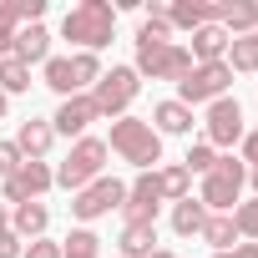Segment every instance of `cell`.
Segmentation results:
<instances>
[{
    "instance_id": "cell-4",
    "label": "cell",
    "mask_w": 258,
    "mask_h": 258,
    "mask_svg": "<svg viewBox=\"0 0 258 258\" xmlns=\"http://www.w3.org/2000/svg\"><path fill=\"white\" fill-rule=\"evenodd\" d=\"M243 182H248V167H243V157H218L213 162V172L203 177V208H213V213H233V203H238V192H243Z\"/></svg>"
},
{
    "instance_id": "cell-39",
    "label": "cell",
    "mask_w": 258,
    "mask_h": 258,
    "mask_svg": "<svg viewBox=\"0 0 258 258\" xmlns=\"http://www.w3.org/2000/svg\"><path fill=\"white\" fill-rule=\"evenodd\" d=\"M248 177H253V192H258V167H248Z\"/></svg>"
},
{
    "instance_id": "cell-3",
    "label": "cell",
    "mask_w": 258,
    "mask_h": 258,
    "mask_svg": "<svg viewBox=\"0 0 258 258\" xmlns=\"http://www.w3.org/2000/svg\"><path fill=\"white\" fill-rule=\"evenodd\" d=\"M96 177H106V142L101 137H76V147L66 152V162L56 167V182L66 192H81L91 187Z\"/></svg>"
},
{
    "instance_id": "cell-38",
    "label": "cell",
    "mask_w": 258,
    "mask_h": 258,
    "mask_svg": "<svg viewBox=\"0 0 258 258\" xmlns=\"http://www.w3.org/2000/svg\"><path fill=\"white\" fill-rule=\"evenodd\" d=\"M6 106H11V96H6V91H0V116H6Z\"/></svg>"
},
{
    "instance_id": "cell-32",
    "label": "cell",
    "mask_w": 258,
    "mask_h": 258,
    "mask_svg": "<svg viewBox=\"0 0 258 258\" xmlns=\"http://www.w3.org/2000/svg\"><path fill=\"white\" fill-rule=\"evenodd\" d=\"M21 258H61V243H51V238H36L31 248H21Z\"/></svg>"
},
{
    "instance_id": "cell-31",
    "label": "cell",
    "mask_w": 258,
    "mask_h": 258,
    "mask_svg": "<svg viewBox=\"0 0 258 258\" xmlns=\"http://www.w3.org/2000/svg\"><path fill=\"white\" fill-rule=\"evenodd\" d=\"M21 162H26V157H21V147H16V142H0V177H11Z\"/></svg>"
},
{
    "instance_id": "cell-9",
    "label": "cell",
    "mask_w": 258,
    "mask_h": 258,
    "mask_svg": "<svg viewBox=\"0 0 258 258\" xmlns=\"http://www.w3.org/2000/svg\"><path fill=\"white\" fill-rule=\"evenodd\" d=\"M203 126H208V147H233V142L243 137V106H238L233 96H218V101L208 106Z\"/></svg>"
},
{
    "instance_id": "cell-29",
    "label": "cell",
    "mask_w": 258,
    "mask_h": 258,
    "mask_svg": "<svg viewBox=\"0 0 258 258\" xmlns=\"http://www.w3.org/2000/svg\"><path fill=\"white\" fill-rule=\"evenodd\" d=\"M213 162H218V152H213L208 142H192V147H187V157H182V167H187V172H203V177L213 172Z\"/></svg>"
},
{
    "instance_id": "cell-8",
    "label": "cell",
    "mask_w": 258,
    "mask_h": 258,
    "mask_svg": "<svg viewBox=\"0 0 258 258\" xmlns=\"http://www.w3.org/2000/svg\"><path fill=\"white\" fill-rule=\"evenodd\" d=\"M126 203V187L116 182V177H96L91 187H81L76 198H71V213L81 218V223H91V218H106L111 208H121Z\"/></svg>"
},
{
    "instance_id": "cell-27",
    "label": "cell",
    "mask_w": 258,
    "mask_h": 258,
    "mask_svg": "<svg viewBox=\"0 0 258 258\" xmlns=\"http://www.w3.org/2000/svg\"><path fill=\"white\" fill-rule=\"evenodd\" d=\"M61 258H101V238L91 228H76L66 243H61Z\"/></svg>"
},
{
    "instance_id": "cell-25",
    "label": "cell",
    "mask_w": 258,
    "mask_h": 258,
    "mask_svg": "<svg viewBox=\"0 0 258 258\" xmlns=\"http://www.w3.org/2000/svg\"><path fill=\"white\" fill-rule=\"evenodd\" d=\"M157 187H162V198L182 203V198H187V187H192V172H187L182 162H172V167H162V172H157Z\"/></svg>"
},
{
    "instance_id": "cell-7",
    "label": "cell",
    "mask_w": 258,
    "mask_h": 258,
    "mask_svg": "<svg viewBox=\"0 0 258 258\" xmlns=\"http://www.w3.org/2000/svg\"><path fill=\"white\" fill-rule=\"evenodd\" d=\"M132 71L137 76H152V81H182L192 71V56L177 41H167V46H137V66Z\"/></svg>"
},
{
    "instance_id": "cell-28",
    "label": "cell",
    "mask_w": 258,
    "mask_h": 258,
    "mask_svg": "<svg viewBox=\"0 0 258 258\" xmlns=\"http://www.w3.org/2000/svg\"><path fill=\"white\" fill-rule=\"evenodd\" d=\"M233 228H238V238H258V198L233 208Z\"/></svg>"
},
{
    "instance_id": "cell-21",
    "label": "cell",
    "mask_w": 258,
    "mask_h": 258,
    "mask_svg": "<svg viewBox=\"0 0 258 258\" xmlns=\"http://www.w3.org/2000/svg\"><path fill=\"white\" fill-rule=\"evenodd\" d=\"M203 223H208V208H203L198 198H182V203L172 208V233H177V238H198Z\"/></svg>"
},
{
    "instance_id": "cell-26",
    "label": "cell",
    "mask_w": 258,
    "mask_h": 258,
    "mask_svg": "<svg viewBox=\"0 0 258 258\" xmlns=\"http://www.w3.org/2000/svg\"><path fill=\"white\" fill-rule=\"evenodd\" d=\"M0 91H6V96L31 91V66H26V61H16V56H6V61H0Z\"/></svg>"
},
{
    "instance_id": "cell-15",
    "label": "cell",
    "mask_w": 258,
    "mask_h": 258,
    "mask_svg": "<svg viewBox=\"0 0 258 258\" xmlns=\"http://www.w3.org/2000/svg\"><path fill=\"white\" fill-rule=\"evenodd\" d=\"M11 56H16V61H26V66H36V61L46 66V61H51V31H46L41 21H36V26H21V31H16V51H11Z\"/></svg>"
},
{
    "instance_id": "cell-12",
    "label": "cell",
    "mask_w": 258,
    "mask_h": 258,
    "mask_svg": "<svg viewBox=\"0 0 258 258\" xmlns=\"http://www.w3.org/2000/svg\"><path fill=\"white\" fill-rule=\"evenodd\" d=\"M96 116H101V111H96V101H91V96H66V101L56 106L51 126H56L61 137H81V132H86V126H91Z\"/></svg>"
},
{
    "instance_id": "cell-23",
    "label": "cell",
    "mask_w": 258,
    "mask_h": 258,
    "mask_svg": "<svg viewBox=\"0 0 258 258\" xmlns=\"http://www.w3.org/2000/svg\"><path fill=\"white\" fill-rule=\"evenodd\" d=\"M228 71H258V31H248V36H233V46H228Z\"/></svg>"
},
{
    "instance_id": "cell-14",
    "label": "cell",
    "mask_w": 258,
    "mask_h": 258,
    "mask_svg": "<svg viewBox=\"0 0 258 258\" xmlns=\"http://www.w3.org/2000/svg\"><path fill=\"white\" fill-rule=\"evenodd\" d=\"M228 46H233V36L213 21V26H203V31H192V46H187V56H192V66H208V61H223L228 56Z\"/></svg>"
},
{
    "instance_id": "cell-5",
    "label": "cell",
    "mask_w": 258,
    "mask_h": 258,
    "mask_svg": "<svg viewBox=\"0 0 258 258\" xmlns=\"http://www.w3.org/2000/svg\"><path fill=\"white\" fill-rule=\"evenodd\" d=\"M137 91H142V76L132 71V66H111V71H101V81H96V91H91V101H96V111L101 116H126V106L137 101Z\"/></svg>"
},
{
    "instance_id": "cell-36",
    "label": "cell",
    "mask_w": 258,
    "mask_h": 258,
    "mask_svg": "<svg viewBox=\"0 0 258 258\" xmlns=\"http://www.w3.org/2000/svg\"><path fill=\"white\" fill-rule=\"evenodd\" d=\"M11 228V213H6V203H0V233H6Z\"/></svg>"
},
{
    "instance_id": "cell-22",
    "label": "cell",
    "mask_w": 258,
    "mask_h": 258,
    "mask_svg": "<svg viewBox=\"0 0 258 258\" xmlns=\"http://www.w3.org/2000/svg\"><path fill=\"white\" fill-rule=\"evenodd\" d=\"M203 243H213L218 253H233V243H238V228H233V213H208V223H203V233H198Z\"/></svg>"
},
{
    "instance_id": "cell-35",
    "label": "cell",
    "mask_w": 258,
    "mask_h": 258,
    "mask_svg": "<svg viewBox=\"0 0 258 258\" xmlns=\"http://www.w3.org/2000/svg\"><path fill=\"white\" fill-rule=\"evenodd\" d=\"M233 258H258V243H243V248H233Z\"/></svg>"
},
{
    "instance_id": "cell-40",
    "label": "cell",
    "mask_w": 258,
    "mask_h": 258,
    "mask_svg": "<svg viewBox=\"0 0 258 258\" xmlns=\"http://www.w3.org/2000/svg\"><path fill=\"white\" fill-rule=\"evenodd\" d=\"M213 258H233V253H213Z\"/></svg>"
},
{
    "instance_id": "cell-41",
    "label": "cell",
    "mask_w": 258,
    "mask_h": 258,
    "mask_svg": "<svg viewBox=\"0 0 258 258\" xmlns=\"http://www.w3.org/2000/svg\"><path fill=\"white\" fill-rule=\"evenodd\" d=\"M116 258H121V253H116Z\"/></svg>"
},
{
    "instance_id": "cell-33",
    "label": "cell",
    "mask_w": 258,
    "mask_h": 258,
    "mask_svg": "<svg viewBox=\"0 0 258 258\" xmlns=\"http://www.w3.org/2000/svg\"><path fill=\"white\" fill-rule=\"evenodd\" d=\"M0 258H21V238L6 228V233H0Z\"/></svg>"
},
{
    "instance_id": "cell-13",
    "label": "cell",
    "mask_w": 258,
    "mask_h": 258,
    "mask_svg": "<svg viewBox=\"0 0 258 258\" xmlns=\"http://www.w3.org/2000/svg\"><path fill=\"white\" fill-rule=\"evenodd\" d=\"M213 11H218V26L228 36L258 31V0H213Z\"/></svg>"
},
{
    "instance_id": "cell-10",
    "label": "cell",
    "mask_w": 258,
    "mask_h": 258,
    "mask_svg": "<svg viewBox=\"0 0 258 258\" xmlns=\"http://www.w3.org/2000/svg\"><path fill=\"white\" fill-rule=\"evenodd\" d=\"M51 182H56V172H51L46 162H21V167L6 177V203H16V208H21V203H36Z\"/></svg>"
},
{
    "instance_id": "cell-24",
    "label": "cell",
    "mask_w": 258,
    "mask_h": 258,
    "mask_svg": "<svg viewBox=\"0 0 258 258\" xmlns=\"http://www.w3.org/2000/svg\"><path fill=\"white\" fill-rule=\"evenodd\" d=\"M66 61H71V86H76V96L101 81V61H96L91 51H76V56H66Z\"/></svg>"
},
{
    "instance_id": "cell-11",
    "label": "cell",
    "mask_w": 258,
    "mask_h": 258,
    "mask_svg": "<svg viewBox=\"0 0 258 258\" xmlns=\"http://www.w3.org/2000/svg\"><path fill=\"white\" fill-rule=\"evenodd\" d=\"M157 208H162V187H157V172H142L132 187H126V223H157Z\"/></svg>"
},
{
    "instance_id": "cell-20",
    "label": "cell",
    "mask_w": 258,
    "mask_h": 258,
    "mask_svg": "<svg viewBox=\"0 0 258 258\" xmlns=\"http://www.w3.org/2000/svg\"><path fill=\"white\" fill-rule=\"evenodd\" d=\"M116 243H121V258H152L157 253L152 248L157 243V223H126Z\"/></svg>"
},
{
    "instance_id": "cell-6",
    "label": "cell",
    "mask_w": 258,
    "mask_h": 258,
    "mask_svg": "<svg viewBox=\"0 0 258 258\" xmlns=\"http://www.w3.org/2000/svg\"><path fill=\"white\" fill-rule=\"evenodd\" d=\"M228 86H233V71H228V61H208V66H192L182 81H177V101L182 106H213L218 96H228Z\"/></svg>"
},
{
    "instance_id": "cell-16",
    "label": "cell",
    "mask_w": 258,
    "mask_h": 258,
    "mask_svg": "<svg viewBox=\"0 0 258 258\" xmlns=\"http://www.w3.org/2000/svg\"><path fill=\"white\" fill-rule=\"evenodd\" d=\"M152 132H157V137H187V132H192V106H182V101H157V106H152Z\"/></svg>"
},
{
    "instance_id": "cell-37",
    "label": "cell",
    "mask_w": 258,
    "mask_h": 258,
    "mask_svg": "<svg viewBox=\"0 0 258 258\" xmlns=\"http://www.w3.org/2000/svg\"><path fill=\"white\" fill-rule=\"evenodd\" d=\"M152 258H182V253H172V248H157V253H152Z\"/></svg>"
},
{
    "instance_id": "cell-2",
    "label": "cell",
    "mask_w": 258,
    "mask_h": 258,
    "mask_svg": "<svg viewBox=\"0 0 258 258\" xmlns=\"http://www.w3.org/2000/svg\"><path fill=\"white\" fill-rule=\"evenodd\" d=\"M106 152H116L121 162L152 172V167L162 162V137L152 132V121H142V116H116V121H111V142H106Z\"/></svg>"
},
{
    "instance_id": "cell-1",
    "label": "cell",
    "mask_w": 258,
    "mask_h": 258,
    "mask_svg": "<svg viewBox=\"0 0 258 258\" xmlns=\"http://www.w3.org/2000/svg\"><path fill=\"white\" fill-rule=\"evenodd\" d=\"M61 36L96 56L116 36V6H111V0H76V6L61 16Z\"/></svg>"
},
{
    "instance_id": "cell-34",
    "label": "cell",
    "mask_w": 258,
    "mask_h": 258,
    "mask_svg": "<svg viewBox=\"0 0 258 258\" xmlns=\"http://www.w3.org/2000/svg\"><path fill=\"white\" fill-rule=\"evenodd\" d=\"M243 167H258V132L243 137Z\"/></svg>"
},
{
    "instance_id": "cell-18",
    "label": "cell",
    "mask_w": 258,
    "mask_h": 258,
    "mask_svg": "<svg viewBox=\"0 0 258 258\" xmlns=\"http://www.w3.org/2000/svg\"><path fill=\"white\" fill-rule=\"evenodd\" d=\"M46 228H51V213H46V203H21V208L11 213V233H16V238H31V243H36Z\"/></svg>"
},
{
    "instance_id": "cell-17",
    "label": "cell",
    "mask_w": 258,
    "mask_h": 258,
    "mask_svg": "<svg viewBox=\"0 0 258 258\" xmlns=\"http://www.w3.org/2000/svg\"><path fill=\"white\" fill-rule=\"evenodd\" d=\"M51 142H56V126L51 121H21V137H16V147H21V157L26 162H46V152H51Z\"/></svg>"
},
{
    "instance_id": "cell-19",
    "label": "cell",
    "mask_w": 258,
    "mask_h": 258,
    "mask_svg": "<svg viewBox=\"0 0 258 258\" xmlns=\"http://www.w3.org/2000/svg\"><path fill=\"white\" fill-rule=\"evenodd\" d=\"M167 16H172V26H187V31H203V26H213V21H218L213 0H172Z\"/></svg>"
},
{
    "instance_id": "cell-30",
    "label": "cell",
    "mask_w": 258,
    "mask_h": 258,
    "mask_svg": "<svg viewBox=\"0 0 258 258\" xmlns=\"http://www.w3.org/2000/svg\"><path fill=\"white\" fill-rule=\"evenodd\" d=\"M16 31H21V21L11 16L6 0H0V56H11V51H16Z\"/></svg>"
}]
</instances>
